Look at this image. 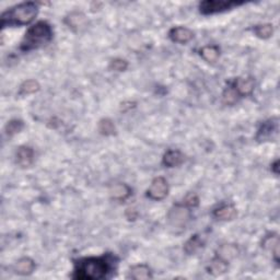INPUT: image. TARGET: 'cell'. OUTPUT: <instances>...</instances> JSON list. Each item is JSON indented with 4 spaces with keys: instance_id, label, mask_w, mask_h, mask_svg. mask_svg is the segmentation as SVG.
<instances>
[{
    "instance_id": "cell-24",
    "label": "cell",
    "mask_w": 280,
    "mask_h": 280,
    "mask_svg": "<svg viewBox=\"0 0 280 280\" xmlns=\"http://www.w3.org/2000/svg\"><path fill=\"white\" fill-rule=\"evenodd\" d=\"M40 85L39 82L35 81V80H27L24 81L22 85L20 86V91H19V94L20 95H30V94H33V93H36L40 91Z\"/></svg>"
},
{
    "instance_id": "cell-18",
    "label": "cell",
    "mask_w": 280,
    "mask_h": 280,
    "mask_svg": "<svg viewBox=\"0 0 280 280\" xmlns=\"http://www.w3.org/2000/svg\"><path fill=\"white\" fill-rule=\"evenodd\" d=\"M110 195H111L112 199L118 200V201H124L132 195V188L127 184L116 183L114 185H112L111 190H110Z\"/></svg>"
},
{
    "instance_id": "cell-2",
    "label": "cell",
    "mask_w": 280,
    "mask_h": 280,
    "mask_svg": "<svg viewBox=\"0 0 280 280\" xmlns=\"http://www.w3.org/2000/svg\"><path fill=\"white\" fill-rule=\"evenodd\" d=\"M39 13V7L35 3H22L11 7L2 14V28L22 27L30 24Z\"/></svg>"
},
{
    "instance_id": "cell-19",
    "label": "cell",
    "mask_w": 280,
    "mask_h": 280,
    "mask_svg": "<svg viewBox=\"0 0 280 280\" xmlns=\"http://www.w3.org/2000/svg\"><path fill=\"white\" fill-rule=\"evenodd\" d=\"M199 55L205 62L214 64L220 56V48L217 45H206L199 49Z\"/></svg>"
},
{
    "instance_id": "cell-16",
    "label": "cell",
    "mask_w": 280,
    "mask_h": 280,
    "mask_svg": "<svg viewBox=\"0 0 280 280\" xmlns=\"http://www.w3.org/2000/svg\"><path fill=\"white\" fill-rule=\"evenodd\" d=\"M127 278L135 279V280H143V279H152V271L147 266L146 264H138L131 267L128 271Z\"/></svg>"
},
{
    "instance_id": "cell-11",
    "label": "cell",
    "mask_w": 280,
    "mask_h": 280,
    "mask_svg": "<svg viewBox=\"0 0 280 280\" xmlns=\"http://www.w3.org/2000/svg\"><path fill=\"white\" fill-rule=\"evenodd\" d=\"M65 23L68 26V28L73 30V31L79 32L82 29H85L87 27L88 21L86 16L82 12L73 11L65 18Z\"/></svg>"
},
{
    "instance_id": "cell-13",
    "label": "cell",
    "mask_w": 280,
    "mask_h": 280,
    "mask_svg": "<svg viewBox=\"0 0 280 280\" xmlns=\"http://www.w3.org/2000/svg\"><path fill=\"white\" fill-rule=\"evenodd\" d=\"M262 247L270 252L276 263L279 262V237L277 233H270L262 241Z\"/></svg>"
},
{
    "instance_id": "cell-9",
    "label": "cell",
    "mask_w": 280,
    "mask_h": 280,
    "mask_svg": "<svg viewBox=\"0 0 280 280\" xmlns=\"http://www.w3.org/2000/svg\"><path fill=\"white\" fill-rule=\"evenodd\" d=\"M170 40L177 44H187L194 39V32L185 27H176L170 30Z\"/></svg>"
},
{
    "instance_id": "cell-3",
    "label": "cell",
    "mask_w": 280,
    "mask_h": 280,
    "mask_svg": "<svg viewBox=\"0 0 280 280\" xmlns=\"http://www.w3.org/2000/svg\"><path fill=\"white\" fill-rule=\"evenodd\" d=\"M53 40V29L46 21H39L30 28L21 42L22 52H31L47 45Z\"/></svg>"
},
{
    "instance_id": "cell-22",
    "label": "cell",
    "mask_w": 280,
    "mask_h": 280,
    "mask_svg": "<svg viewBox=\"0 0 280 280\" xmlns=\"http://www.w3.org/2000/svg\"><path fill=\"white\" fill-rule=\"evenodd\" d=\"M238 247L233 244H223L218 248L217 255L225 261H230L238 255Z\"/></svg>"
},
{
    "instance_id": "cell-27",
    "label": "cell",
    "mask_w": 280,
    "mask_h": 280,
    "mask_svg": "<svg viewBox=\"0 0 280 280\" xmlns=\"http://www.w3.org/2000/svg\"><path fill=\"white\" fill-rule=\"evenodd\" d=\"M127 68H128V63L125 59H122V58H114V59H112L110 63L111 70L122 72V71H125Z\"/></svg>"
},
{
    "instance_id": "cell-14",
    "label": "cell",
    "mask_w": 280,
    "mask_h": 280,
    "mask_svg": "<svg viewBox=\"0 0 280 280\" xmlns=\"http://www.w3.org/2000/svg\"><path fill=\"white\" fill-rule=\"evenodd\" d=\"M238 216L237 208L232 203H225L214 210V217L221 221H231Z\"/></svg>"
},
{
    "instance_id": "cell-29",
    "label": "cell",
    "mask_w": 280,
    "mask_h": 280,
    "mask_svg": "<svg viewBox=\"0 0 280 280\" xmlns=\"http://www.w3.org/2000/svg\"><path fill=\"white\" fill-rule=\"evenodd\" d=\"M278 169H279V160H276L274 163L271 164V171L274 172L276 174V175H278V174H279V170Z\"/></svg>"
},
{
    "instance_id": "cell-6",
    "label": "cell",
    "mask_w": 280,
    "mask_h": 280,
    "mask_svg": "<svg viewBox=\"0 0 280 280\" xmlns=\"http://www.w3.org/2000/svg\"><path fill=\"white\" fill-rule=\"evenodd\" d=\"M279 131V123L277 117H272L267 120H265L264 123L260 126L259 131L256 133L255 139L259 142H265V141H272L277 138Z\"/></svg>"
},
{
    "instance_id": "cell-10",
    "label": "cell",
    "mask_w": 280,
    "mask_h": 280,
    "mask_svg": "<svg viewBox=\"0 0 280 280\" xmlns=\"http://www.w3.org/2000/svg\"><path fill=\"white\" fill-rule=\"evenodd\" d=\"M34 161V150L29 146H21L16 152V162L21 168H29Z\"/></svg>"
},
{
    "instance_id": "cell-12",
    "label": "cell",
    "mask_w": 280,
    "mask_h": 280,
    "mask_svg": "<svg viewBox=\"0 0 280 280\" xmlns=\"http://www.w3.org/2000/svg\"><path fill=\"white\" fill-rule=\"evenodd\" d=\"M228 267H229L228 261H225L221 259V257L216 255L214 259L209 262V265L207 266V272L211 276L218 277V276L223 275L224 272L228 270Z\"/></svg>"
},
{
    "instance_id": "cell-4",
    "label": "cell",
    "mask_w": 280,
    "mask_h": 280,
    "mask_svg": "<svg viewBox=\"0 0 280 280\" xmlns=\"http://www.w3.org/2000/svg\"><path fill=\"white\" fill-rule=\"evenodd\" d=\"M243 4V2H232V0H205L199 4V11L203 16H211V14L230 10Z\"/></svg>"
},
{
    "instance_id": "cell-23",
    "label": "cell",
    "mask_w": 280,
    "mask_h": 280,
    "mask_svg": "<svg viewBox=\"0 0 280 280\" xmlns=\"http://www.w3.org/2000/svg\"><path fill=\"white\" fill-rule=\"evenodd\" d=\"M97 130L103 136H113L116 134V127L110 118H102L97 124Z\"/></svg>"
},
{
    "instance_id": "cell-8",
    "label": "cell",
    "mask_w": 280,
    "mask_h": 280,
    "mask_svg": "<svg viewBox=\"0 0 280 280\" xmlns=\"http://www.w3.org/2000/svg\"><path fill=\"white\" fill-rule=\"evenodd\" d=\"M230 86L236 91L239 97H244L247 95H251L255 88V81L251 77L246 78H237L234 79Z\"/></svg>"
},
{
    "instance_id": "cell-7",
    "label": "cell",
    "mask_w": 280,
    "mask_h": 280,
    "mask_svg": "<svg viewBox=\"0 0 280 280\" xmlns=\"http://www.w3.org/2000/svg\"><path fill=\"white\" fill-rule=\"evenodd\" d=\"M169 194L168 181L162 176L156 177L151 182L150 187L147 190V197L151 200L160 201L163 200Z\"/></svg>"
},
{
    "instance_id": "cell-26",
    "label": "cell",
    "mask_w": 280,
    "mask_h": 280,
    "mask_svg": "<svg viewBox=\"0 0 280 280\" xmlns=\"http://www.w3.org/2000/svg\"><path fill=\"white\" fill-rule=\"evenodd\" d=\"M238 100H239V96H238L237 92L229 85V87L225 88V90L223 91V93H222L223 103L226 104V105H233Z\"/></svg>"
},
{
    "instance_id": "cell-20",
    "label": "cell",
    "mask_w": 280,
    "mask_h": 280,
    "mask_svg": "<svg viewBox=\"0 0 280 280\" xmlns=\"http://www.w3.org/2000/svg\"><path fill=\"white\" fill-rule=\"evenodd\" d=\"M202 246V240L198 234H194L190 239L186 241V243L184 244V252L188 255L195 254L198 249Z\"/></svg>"
},
{
    "instance_id": "cell-17",
    "label": "cell",
    "mask_w": 280,
    "mask_h": 280,
    "mask_svg": "<svg viewBox=\"0 0 280 280\" xmlns=\"http://www.w3.org/2000/svg\"><path fill=\"white\" fill-rule=\"evenodd\" d=\"M35 267V262L32 259H30V257H22L14 265L13 270L20 276H29L33 274Z\"/></svg>"
},
{
    "instance_id": "cell-1",
    "label": "cell",
    "mask_w": 280,
    "mask_h": 280,
    "mask_svg": "<svg viewBox=\"0 0 280 280\" xmlns=\"http://www.w3.org/2000/svg\"><path fill=\"white\" fill-rule=\"evenodd\" d=\"M116 264L117 259L112 254L83 257L74 261L71 278L77 280L105 279L116 268Z\"/></svg>"
},
{
    "instance_id": "cell-28",
    "label": "cell",
    "mask_w": 280,
    "mask_h": 280,
    "mask_svg": "<svg viewBox=\"0 0 280 280\" xmlns=\"http://www.w3.org/2000/svg\"><path fill=\"white\" fill-rule=\"evenodd\" d=\"M184 205L188 208H195L199 205V198L195 193H188L183 200Z\"/></svg>"
},
{
    "instance_id": "cell-21",
    "label": "cell",
    "mask_w": 280,
    "mask_h": 280,
    "mask_svg": "<svg viewBox=\"0 0 280 280\" xmlns=\"http://www.w3.org/2000/svg\"><path fill=\"white\" fill-rule=\"evenodd\" d=\"M252 31L254 33L255 36L259 37V39L262 40H267L270 39L274 34V27L270 23H266V24H260V26H255Z\"/></svg>"
},
{
    "instance_id": "cell-25",
    "label": "cell",
    "mask_w": 280,
    "mask_h": 280,
    "mask_svg": "<svg viewBox=\"0 0 280 280\" xmlns=\"http://www.w3.org/2000/svg\"><path fill=\"white\" fill-rule=\"evenodd\" d=\"M24 128V123L21 119H11L10 122L7 123L5 127L6 135L8 137H13L14 135L19 134Z\"/></svg>"
},
{
    "instance_id": "cell-5",
    "label": "cell",
    "mask_w": 280,
    "mask_h": 280,
    "mask_svg": "<svg viewBox=\"0 0 280 280\" xmlns=\"http://www.w3.org/2000/svg\"><path fill=\"white\" fill-rule=\"evenodd\" d=\"M191 210H188V207L176 203L174 205L168 214V220L169 223L173 226V228H184V226L191 220Z\"/></svg>"
},
{
    "instance_id": "cell-15",
    "label": "cell",
    "mask_w": 280,
    "mask_h": 280,
    "mask_svg": "<svg viewBox=\"0 0 280 280\" xmlns=\"http://www.w3.org/2000/svg\"><path fill=\"white\" fill-rule=\"evenodd\" d=\"M184 162V155L180 150L170 149L162 158V164L166 168H175Z\"/></svg>"
}]
</instances>
